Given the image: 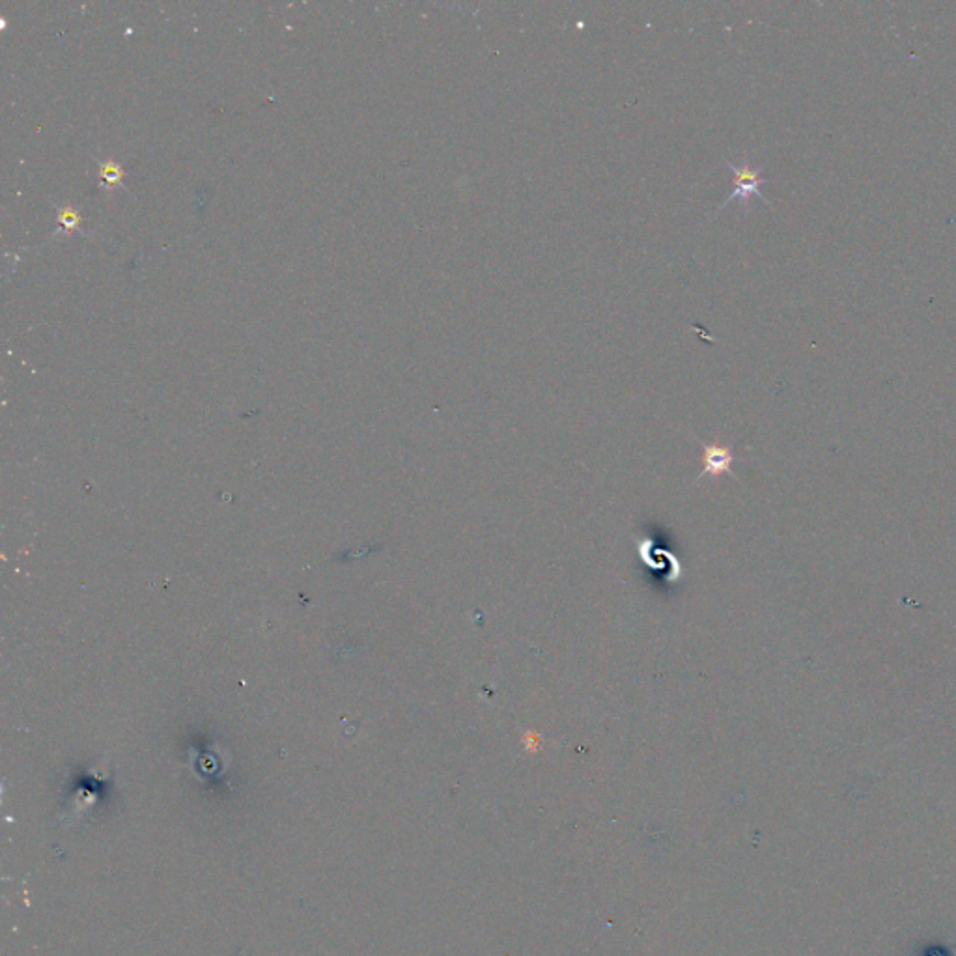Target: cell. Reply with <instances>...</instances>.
Instances as JSON below:
<instances>
[{
    "label": "cell",
    "instance_id": "1",
    "mask_svg": "<svg viewBox=\"0 0 956 956\" xmlns=\"http://www.w3.org/2000/svg\"><path fill=\"white\" fill-rule=\"evenodd\" d=\"M725 163L729 165V168H731V172H732V176H734V178H732V182H734V191H732V194H729V197L725 199L723 206L729 204V202H732V200H739L741 204H744V206L748 208V206H749V200H751L753 197H756V199H760L763 202L770 204V202L764 199L763 191H760V187H763V184H766V180H763V168H755V167L749 163L748 158L744 159V163H741L739 167L732 165L731 161H725ZM723 206H721V208H723Z\"/></svg>",
    "mask_w": 956,
    "mask_h": 956
},
{
    "label": "cell",
    "instance_id": "2",
    "mask_svg": "<svg viewBox=\"0 0 956 956\" xmlns=\"http://www.w3.org/2000/svg\"><path fill=\"white\" fill-rule=\"evenodd\" d=\"M700 446H702V462H705V467H702L699 478L707 475H710L712 478H717L725 473L732 475V463L736 458L729 445L700 441Z\"/></svg>",
    "mask_w": 956,
    "mask_h": 956
},
{
    "label": "cell",
    "instance_id": "3",
    "mask_svg": "<svg viewBox=\"0 0 956 956\" xmlns=\"http://www.w3.org/2000/svg\"><path fill=\"white\" fill-rule=\"evenodd\" d=\"M100 174H102V180L103 184L107 185H118L124 178V170L120 165H116L112 161H107V163H102L100 167Z\"/></svg>",
    "mask_w": 956,
    "mask_h": 956
},
{
    "label": "cell",
    "instance_id": "4",
    "mask_svg": "<svg viewBox=\"0 0 956 956\" xmlns=\"http://www.w3.org/2000/svg\"><path fill=\"white\" fill-rule=\"evenodd\" d=\"M58 223H61L64 228L68 230H77L81 226V216L79 211L73 209V208H64L61 209V216H58Z\"/></svg>",
    "mask_w": 956,
    "mask_h": 956
}]
</instances>
